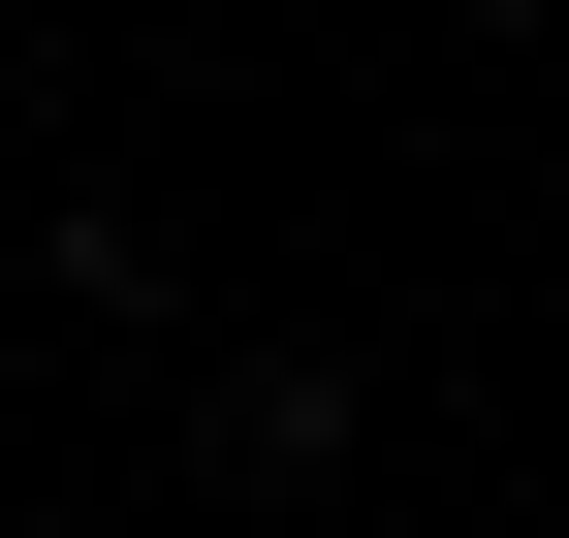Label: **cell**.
<instances>
[{
	"mask_svg": "<svg viewBox=\"0 0 569 538\" xmlns=\"http://www.w3.org/2000/svg\"><path fill=\"white\" fill-rule=\"evenodd\" d=\"M475 32H538V0H475Z\"/></svg>",
	"mask_w": 569,
	"mask_h": 538,
	"instance_id": "6da1fadb",
	"label": "cell"
}]
</instances>
